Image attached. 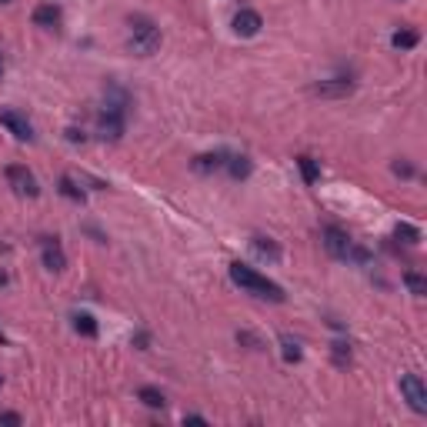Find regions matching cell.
Wrapping results in <instances>:
<instances>
[{
  "mask_svg": "<svg viewBox=\"0 0 427 427\" xmlns=\"http://www.w3.org/2000/svg\"><path fill=\"white\" fill-rule=\"evenodd\" d=\"M254 251L267 260H280V247L274 241H267V237H254Z\"/></svg>",
  "mask_w": 427,
  "mask_h": 427,
  "instance_id": "cell-17",
  "label": "cell"
},
{
  "mask_svg": "<svg viewBox=\"0 0 427 427\" xmlns=\"http://www.w3.org/2000/svg\"><path fill=\"white\" fill-rule=\"evenodd\" d=\"M394 174H401V177H414V167H410V164H401V161H397V164H394Z\"/></svg>",
  "mask_w": 427,
  "mask_h": 427,
  "instance_id": "cell-25",
  "label": "cell"
},
{
  "mask_svg": "<svg viewBox=\"0 0 427 427\" xmlns=\"http://www.w3.org/2000/svg\"><path fill=\"white\" fill-rule=\"evenodd\" d=\"M311 91L317 93V97H347V93L354 91L351 80H344V77H334V80H320V84H314Z\"/></svg>",
  "mask_w": 427,
  "mask_h": 427,
  "instance_id": "cell-11",
  "label": "cell"
},
{
  "mask_svg": "<svg viewBox=\"0 0 427 427\" xmlns=\"http://www.w3.org/2000/svg\"><path fill=\"white\" fill-rule=\"evenodd\" d=\"M280 347H284V361H300V344L294 337H280Z\"/></svg>",
  "mask_w": 427,
  "mask_h": 427,
  "instance_id": "cell-22",
  "label": "cell"
},
{
  "mask_svg": "<svg viewBox=\"0 0 427 427\" xmlns=\"http://www.w3.org/2000/svg\"><path fill=\"white\" fill-rule=\"evenodd\" d=\"M404 284H408V291L414 294V298H424L427 294V280L421 278L417 271H408V274H404Z\"/></svg>",
  "mask_w": 427,
  "mask_h": 427,
  "instance_id": "cell-19",
  "label": "cell"
},
{
  "mask_svg": "<svg viewBox=\"0 0 427 427\" xmlns=\"http://www.w3.org/2000/svg\"><path fill=\"white\" fill-rule=\"evenodd\" d=\"M44 267L54 271V274H60V271L67 267V254H64V247L57 244V237H44Z\"/></svg>",
  "mask_w": 427,
  "mask_h": 427,
  "instance_id": "cell-9",
  "label": "cell"
},
{
  "mask_svg": "<svg viewBox=\"0 0 427 427\" xmlns=\"http://www.w3.org/2000/svg\"><path fill=\"white\" fill-rule=\"evenodd\" d=\"M324 247H327V254L337 257V260H351L354 257L351 234H347L344 227H337V224H327V227H324Z\"/></svg>",
  "mask_w": 427,
  "mask_h": 427,
  "instance_id": "cell-4",
  "label": "cell"
},
{
  "mask_svg": "<svg viewBox=\"0 0 427 427\" xmlns=\"http://www.w3.org/2000/svg\"><path fill=\"white\" fill-rule=\"evenodd\" d=\"M401 397L414 414H427V388L417 374H401Z\"/></svg>",
  "mask_w": 427,
  "mask_h": 427,
  "instance_id": "cell-5",
  "label": "cell"
},
{
  "mask_svg": "<svg viewBox=\"0 0 427 427\" xmlns=\"http://www.w3.org/2000/svg\"><path fill=\"white\" fill-rule=\"evenodd\" d=\"M227 150H214V154H201V157H194V170L197 174H217V170L227 167Z\"/></svg>",
  "mask_w": 427,
  "mask_h": 427,
  "instance_id": "cell-10",
  "label": "cell"
},
{
  "mask_svg": "<svg viewBox=\"0 0 427 427\" xmlns=\"http://www.w3.org/2000/svg\"><path fill=\"white\" fill-rule=\"evenodd\" d=\"M0 77H3V60H0Z\"/></svg>",
  "mask_w": 427,
  "mask_h": 427,
  "instance_id": "cell-27",
  "label": "cell"
},
{
  "mask_svg": "<svg viewBox=\"0 0 427 427\" xmlns=\"http://www.w3.org/2000/svg\"><path fill=\"white\" fill-rule=\"evenodd\" d=\"M60 194H64L67 201H77V204H84V190L77 187V181L71 177V174H64V177H60Z\"/></svg>",
  "mask_w": 427,
  "mask_h": 427,
  "instance_id": "cell-15",
  "label": "cell"
},
{
  "mask_svg": "<svg viewBox=\"0 0 427 427\" xmlns=\"http://www.w3.org/2000/svg\"><path fill=\"white\" fill-rule=\"evenodd\" d=\"M224 170H227L234 181H244V177L251 174V161H247L244 154H230V157H227V167H224Z\"/></svg>",
  "mask_w": 427,
  "mask_h": 427,
  "instance_id": "cell-13",
  "label": "cell"
},
{
  "mask_svg": "<svg viewBox=\"0 0 427 427\" xmlns=\"http://www.w3.org/2000/svg\"><path fill=\"white\" fill-rule=\"evenodd\" d=\"M230 280L241 287L244 294H254V298H260V300H274V304L284 300V287H280V284L267 280L264 274H257L254 267H247V264H241V260L230 264Z\"/></svg>",
  "mask_w": 427,
  "mask_h": 427,
  "instance_id": "cell-2",
  "label": "cell"
},
{
  "mask_svg": "<svg viewBox=\"0 0 427 427\" xmlns=\"http://www.w3.org/2000/svg\"><path fill=\"white\" fill-rule=\"evenodd\" d=\"M334 364L337 367H347L351 364V344H334Z\"/></svg>",
  "mask_w": 427,
  "mask_h": 427,
  "instance_id": "cell-23",
  "label": "cell"
},
{
  "mask_svg": "<svg viewBox=\"0 0 427 427\" xmlns=\"http://www.w3.org/2000/svg\"><path fill=\"white\" fill-rule=\"evenodd\" d=\"M137 397H140V401H144L147 408H154V410L167 404V401H164V394H161L157 388H140V390H137Z\"/></svg>",
  "mask_w": 427,
  "mask_h": 427,
  "instance_id": "cell-20",
  "label": "cell"
},
{
  "mask_svg": "<svg viewBox=\"0 0 427 427\" xmlns=\"http://www.w3.org/2000/svg\"><path fill=\"white\" fill-rule=\"evenodd\" d=\"M34 24L44 27V30L60 27V7H57V3H40L37 10H34Z\"/></svg>",
  "mask_w": 427,
  "mask_h": 427,
  "instance_id": "cell-12",
  "label": "cell"
},
{
  "mask_svg": "<svg viewBox=\"0 0 427 427\" xmlns=\"http://www.w3.org/2000/svg\"><path fill=\"white\" fill-rule=\"evenodd\" d=\"M3 177H7V184L14 187V194H17V197H37V194H40L37 177L24 167V164H10V167L3 170Z\"/></svg>",
  "mask_w": 427,
  "mask_h": 427,
  "instance_id": "cell-6",
  "label": "cell"
},
{
  "mask_svg": "<svg viewBox=\"0 0 427 427\" xmlns=\"http://www.w3.org/2000/svg\"><path fill=\"white\" fill-rule=\"evenodd\" d=\"M127 47L130 54L137 57H154L157 51H161V27L154 24L150 17H144V14H137V17H130L127 24Z\"/></svg>",
  "mask_w": 427,
  "mask_h": 427,
  "instance_id": "cell-3",
  "label": "cell"
},
{
  "mask_svg": "<svg viewBox=\"0 0 427 427\" xmlns=\"http://www.w3.org/2000/svg\"><path fill=\"white\" fill-rule=\"evenodd\" d=\"M298 167H300V177H304V184H317V177H320V167H317L314 157H298Z\"/></svg>",
  "mask_w": 427,
  "mask_h": 427,
  "instance_id": "cell-16",
  "label": "cell"
},
{
  "mask_svg": "<svg viewBox=\"0 0 427 427\" xmlns=\"http://www.w3.org/2000/svg\"><path fill=\"white\" fill-rule=\"evenodd\" d=\"M0 424H24V417H20V414H10V410H7V414H0Z\"/></svg>",
  "mask_w": 427,
  "mask_h": 427,
  "instance_id": "cell-24",
  "label": "cell"
},
{
  "mask_svg": "<svg viewBox=\"0 0 427 427\" xmlns=\"http://www.w3.org/2000/svg\"><path fill=\"white\" fill-rule=\"evenodd\" d=\"M74 331L84 337H97V320L91 314H74Z\"/></svg>",
  "mask_w": 427,
  "mask_h": 427,
  "instance_id": "cell-18",
  "label": "cell"
},
{
  "mask_svg": "<svg viewBox=\"0 0 427 427\" xmlns=\"http://www.w3.org/2000/svg\"><path fill=\"white\" fill-rule=\"evenodd\" d=\"M394 237H397V241H404V244H417V241H421V230H417V227H410V224H397Z\"/></svg>",
  "mask_w": 427,
  "mask_h": 427,
  "instance_id": "cell-21",
  "label": "cell"
},
{
  "mask_svg": "<svg viewBox=\"0 0 427 427\" xmlns=\"http://www.w3.org/2000/svg\"><path fill=\"white\" fill-rule=\"evenodd\" d=\"M260 27H264V17L257 10H237L234 14V34L237 37H257Z\"/></svg>",
  "mask_w": 427,
  "mask_h": 427,
  "instance_id": "cell-8",
  "label": "cell"
},
{
  "mask_svg": "<svg viewBox=\"0 0 427 427\" xmlns=\"http://www.w3.org/2000/svg\"><path fill=\"white\" fill-rule=\"evenodd\" d=\"M0 3H10V0H0Z\"/></svg>",
  "mask_w": 427,
  "mask_h": 427,
  "instance_id": "cell-29",
  "label": "cell"
},
{
  "mask_svg": "<svg viewBox=\"0 0 427 427\" xmlns=\"http://www.w3.org/2000/svg\"><path fill=\"white\" fill-rule=\"evenodd\" d=\"M127 107H130V97L124 87L111 84L107 87V97H104V107L97 113V137L100 140H120L124 137V127H127Z\"/></svg>",
  "mask_w": 427,
  "mask_h": 427,
  "instance_id": "cell-1",
  "label": "cell"
},
{
  "mask_svg": "<svg viewBox=\"0 0 427 427\" xmlns=\"http://www.w3.org/2000/svg\"><path fill=\"white\" fill-rule=\"evenodd\" d=\"M0 124L10 130L17 140H34V127L20 111H0Z\"/></svg>",
  "mask_w": 427,
  "mask_h": 427,
  "instance_id": "cell-7",
  "label": "cell"
},
{
  "mask_svg": "<svg viewBox=\"0 0 427 427\" xmlns=\"http://www.w3.org/2000/svg\"><path fill=\"white\" fill-rule=\"evenodd\" d=\"M417 40H421V34H417V30H397V34L390 37V44H394L397 51H414V47H417Z\"/></svg>",
  "mask_w": 427,
  "mask_h": 427,
  "instance_id": "cell-14",
  "label": "cell"
},
{
  "mask_svg": "<svg viewBox=\"0 0 427 427\" xmlns=\"http://www.w3.org/2000/svg\"><path fill=\"white\" fill-rule=\"evenodd\" d=\"M184 424H207V421L201 414H190V417H184Z\"/></svg>",
  "mask_w": 427,
  "mask_h": 427,
  "instance_id": "cell-26",
  "label": "cell"
},
{
  "mask_svg": "<svg viewBox=\"0 0 427 427\" xmlns=\"http://www.w3.org/2000/svg\"><path fill=\"white\" fill-rule=\"evenodd\" d=\"M0 388H3V377H0Z\"/></svg>",
  "mask_w": 427,
  "mask_h": 427,
  "instance_id": "cell-28",
  "label": "cell"
}]
</instances>
